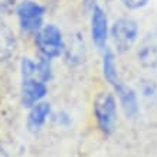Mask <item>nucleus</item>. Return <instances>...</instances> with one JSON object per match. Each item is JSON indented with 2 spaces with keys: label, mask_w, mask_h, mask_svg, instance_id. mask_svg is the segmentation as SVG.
I'll return each mask as SVG.
<instances>
[{
  "label": "nucleus",
  "mask_w": 157,
  "mask_h": 157,
  "mask_svg": "<svg viewBox=\"0 0 157 157\" xmlns=\"http://www.w3.org/2000/svg\"><path fill=\"white\" fill-rule=\"evenodd\" d=\"M91 35L92 40L98 48H104L108 36V20L104 10L100 6H94L92 9V17H91Z\"/></svg>",
  "instance_id": "obj_6"
},
{
  "label": "nucleus",
  "mask_w": 157,
  "mask_h": 157,
  "mask_svg": "<svg viewBox=\"0 0 157 157\" xmlns=\"http://www.w3.org/2000/svg\"><path fill=\"white\" fill-rule=\"evenodd\" d=\"M36 78L40 82H48L52 78V65H51V59L48 58H40V61L36 63Z\"/></svg>",
  "instance_id": "obj_12"
},
{
  "label": "nucleus",
  "mask_w": 157,
  "mask_h": 157,
  "mask_svg": "<svg viewBox=\"0 0 157 157\" xmlns=\"http://www.w3.org/2000/svg\"><path fill=\"white\" fill-rule=\"evenodd\" d=\"M51 114V105L49 102H38L32 107L28 117V127L30 131H39L42 128L45 121Z\"/></svg>",
  "instance_id": "obj_9"
},
{
  "label": "nucleus",
  "mask_w": 157,
  "mask_h": 157,
  "mask_svg": "<svg viewBox=\"0 0 157 157\" xmlns=\"http://www.w3.org/2000/svg\"><path fill=\"white\" fill-rule=\"evenodd\" d=\"M0 157H7V154H6V151L3 150V147L0 146Z\"/></svg>",
  "instance_id": "obj_15"
},
{
  "label": "nucleus",
  "mask_w": 157,
  "mask_h": 157,
  "mask_svg": "<svg viewBox=\"0 0 157 157\" xmlns=\"http://www.w3.org/2000/svg\"><path fill=\"white\" fill-rule=\"evenodd\" d=\"M94 114L98 127L105 136L114 131L115 120H117V104L113 94L101 92L94 101Z\"/></svg>",
  "instance_id": "obj_1"
},
{
  "label": "nucleus",
  "mask_w": 157,
  "mask_h": 157,
  "mask_svg": "<svg viewBox=\"0 0 157 157\" xmlns=\"http://www.w3.org/2000/svg\"><path fill=\"white\" fill-rule=\"evenodd\" d=\"M46 84L35 78L22 79V102L25 107H33L46 95Z\"/></svg>",
  "instance_id": "obj_7"
},
{
  "label": "nucleus",
  "mask_w": 157,
  "mask_h": 157,
  "mask_svg": "<svg viewBox=\"0 0 157 157\" xmlns=\"http://www.w3.org/2000/svg\"><path fill=\"white\" fill-rule=\"evenodd\" d=\"M137 22L130 17H121L115 20V23L111 28V36L118 52H127L128 49L133 48V45L137 40Z\"/></svg>",
  "instance_id": "obj_4"
},
{
  "label": "nucleus",
  "mask_w": 157,
  "mask_h": 157,
  "mask_svg": "<svg viewBox=\"0 0 157 157\" xmlns=\"http://www.w3.org/2000/svg\"><path fill=\"white\" fill-rule=\"evenodd\" d=\"M115 92L120 98V104L124 109V114L128 118H136L138 114V101L134 90L123 82L118 88H115Z\"/></svg>",
  "instance_id": "obj_8"
},
{
  "label": "nucleus",
  "mask_w": 157,
  "mask_h": 157,
  "mask_svg": "<svg viewBox=\"0 0 157 157\" xmlns=\"http://www.w3.org/2000/svg\"><path fill=\"white\" fill-rule=\"evenodd\" d=\"M16 49V39L13 32L0 22V61H5L14 52Z\"/></svg>",
  "instance_id": "obj_11"
},
{
  "label": "nucleus",
  "mask_w": 157,
  "mask_h": 157,
  "mask_svg": "<svg viewBox=\"0 0 157 157\" xmlns=\"http://www.w3.org/2000/svg\"><path fill=\"white\" fill-rule=\"evenodd\" d=\"M16 13H17L20 28L26 33H38L39 30L42 29L45 9L40 5H38L36 2L23 0L17 6Z\"/></svg>",
  "instance_id": "obj_3"
},
{
  "label": "nucleus",
  "mask_w": 157,
  "mask_h": 157,
  "mask_svg": "<svg viewBox=\"0 0 157 157\" xmlns=\"http://www.w3.org/2000/svg\"><path fill=\"white\" fill-rule=\"evenodd\" d=\"M35 43L38 46L39 52L42 53V56L48 58V59L59 56L62 53V51L65 49L61 30L55 25H46V26H43L36 33Z\"/></svg>",
  "instance_id": "obj_2"
},
{
  "label": "nucleus",
  "mask_w": 157,
  "mask_h": 157,
  "mask_svg": "<svg viewBox=\"0 0 157 157\" xmlns=\"http://www.w3.org/2000/svg\"><path fill=\"white\" fill-rule=\"evenodd\" d=\"M102 72H104L105 79L113 85V88H118L123 81L120 79L118 72H117V65H115L114 53L111 52L109 49H107L104 52V58H102Z\"/></svg>",
  "instance_id": "obj_10"
},
{
  "label": "nucleus",
  "mask_w": 157,
  "mask_h": 157,
  "mask_svg": "<svg viewBox=\"0 0 157 157\" xmlns=\"http://www.w3.org/2000/svg\"><path fill=\"white\" fill-rule=\"evenodd\" d=\"M143 92H144V95H147V97L153 95V94L156 92V85H154L153 82L147 81V82H146V84L143 85Z\"/></svg>",
  "instance_id": "obj_14"
},
{
  "label": "nucleus",
  "mask_w": 157,
  "mask_h": 157,
  "mask_svg": "<svg viewBox=\"0 0 157 157\" xmlns=\"http://www.w3.org/2000/svg\"><path fill=\"white\" fill-rule=\"evenodd\" d=\"M123 6H125L127 9L130 10H136L140 9V7H144V6L148 3V0H120Z\"/></svg>",
  "instance_id": "obj_13"
},
{
  "label": "nucleus",
  "mask_w": 157,
  "mask_h": 157,
  "mask_svg": "<svg viewBox=\"0 0 157 157\" xmlns=\"http://www.w3.org/2000/svg\"><path fill=\"white\" fill-rule=\"evenodd\" d=\"M137 58L144 68H157V29L144 36L138 46Z\"/></svg>",
  "instance_id": "obj_5"
}]
</instances>
